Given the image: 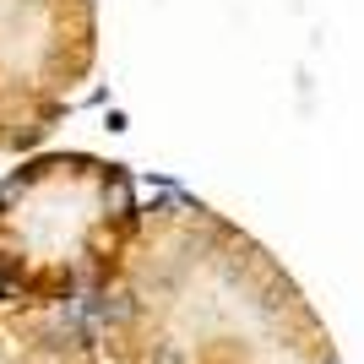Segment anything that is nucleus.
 Returning <instances> with one entry per match:
<instances>
[{"label":"nucleus","mask_w":364,"mask_h":364,"mask_svg":"<svg viewBox=\"0 0 364 364\" xmlns=\"http://www.w3.org/2000/svg\"><path fill=\"white\" fill-rule=\"evenodd\" d=\"M92 310L114 364H337L294 277L201 201L141 213Z\"/></svg>","instance_id":"obj_1"},{"label":"nucleus","mask_w":364,"mask_h":364,"mask_svg":"<svg viewBox=\"0 0 364 364\" xmlns=\"http://www.w3.org/2000/svg\"><path fill=\"white\" fill-rule=\"evenodd\" d=\"M0 364H98L87 326L55 304H0Z\"/></svg>","instance_id":"obj_4"},{"label":"nucleus","mask_w":364,"mask_h":364,"mask_svg":"<svg viewBox=\"0 0 364 364\" xmlns=\"http://www.w3.org/2000/svg\"><path fill=\"white\" fill-rule=\"evenodd\" d=\"M141 228L131 174L98 158H44L0 185V283L33 304L104 294Z\"/></svg>","instance_id":"obj_2"},{"label":"nucleus","mask_w":364,"mask_h":364,"mask_svg":"<svg viewBox=\"0 0 364 364\" xmlns=\"http://www.w3.org/2000/svg\"><path fill=\"white\" fill-rule=\"evenodd\" d=\"M87 60V0H0V147L44 136Z\"/></svg>","instance_id":"obj_3"}]
</instances>
